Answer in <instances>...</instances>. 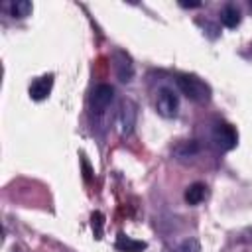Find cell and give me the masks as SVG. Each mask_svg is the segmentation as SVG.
<instances>
[{
	"instance_id": "cell-1",
	"label": "cell",
	"mask_w": 252,
	"mask_h": 252,
	"mask_svg": "<svg viewBox=\"0 0 252 252\" xmlns=\"http://www.w3.org/2000/svg\"><path fill=\"white\" fill-rule=\"evenodd\" d=\"M177 87L187 98H191L195 102H207L211 98V87L195 75H179Z\"/></svg>"
},
{
	"instance_id": "cell-2",
	"label": "cell",
	"mask_w": 252,
	"mask_h": 252,
	"mask_svg": "<svg viewBox=\"0 0 252 252\" xmlns=\"http://www.w3.org/2000/svg\"><path fill=\"white\" fill-rule=\"evenodd\" d=\"M213 142H215L217 148H220V150L226 152V150H232V148L236 146L238 134H236V130H234L230 124L219 122V124H215V128H213Z\"/></svg>"
},
{
	"instance_id": "cell-3",
	"label": "cell",
	"mask_w": 252,
	"mask_h": 252,
	"mask_svg": "<svg viewBox=\"0 0 252 252\" xmlns=\"http://www.w3.org/2000/svg\"><path fill=\"white\" fill-rule=\"evenodd\" d=\"M156 108L161 116L165 118H171L177 114V108H179V98L173 91L169 89H161L158 91V96H156Z\"/></svg>"
},
{
	"instance_id": "cell-4",
	"label": "cell",
	"mask_w": 252,
	"mask_h": 252,
	"mask_svg": "<svg viewBox=\"0 0 252 252\" xmlns=\"http://www.w3.org/2000/svg\"><path fill=\"white\" fill-rule=\"evenodd\" d=\"M112 96H114V89L110 85H106V83L96 85L93 94H91V108H93V112H96V114L104 112L106 106L112 102Z\"/></svg>"
},
{
	"instance_id": "cell-5",
	"label": "cell",
	"mask_w": 252,
	"mask_h": 252,
	"mask_svg": "<svg viewBox=\"0 0 252 252\" xmlns=\"http://www.w3.org/2000/svg\"><path fill=\"white\" fill-rule=\"evenodd\" d=\"M112 63H114V73H116V77L122 81V83H128V81H132V75H134V63H132V59H130V55L128 53H124V51H114V55H112Z\"/></svg>"
},
{
	"instance_id": "cell-6",
	"label": "cell",
	"mask_w": 252,
	"mask_h": 252,
	"mask_svg": "<svg viewBox=\"0 0 252 252\" xmlns=\"http://www.w3.org/2000/svg\"><path fill=\"white\" fill-rule=\"evenodd\" d=\"M51 87H53V75H43V77L35 79V81L30 85V96H32L33 100H43V98L49 96Z\"/></svg>"
},
{
	"instance_id": "cell-7",
	"label": "cell",
	"mask_w": 252,
	"mask_h": 252,
	"mask_svg": "<svg viewBox=\"0 0 252 252\" xmlns=\"http://www.w3.org/2000/svg\"><path fill=\"white\" fill-rule=\"evenodd\" d=\"M120 130L124 134H130L134 130V124H136V104L132 100H124L122 106H120Z\"/></svg>"
},
{
	"instance_id": "cell-8",
	"label": "cell",
	"mask_w": 252,
	"mask_h": 252,
	"mask_svg": "<svg viewBox=\"0 0 252 252\" xmlns=\"http://www.w3.org/2000/svg\"><path fill=\"white\" fill-rule=\"evenodd\" d=\"M205 195H207V185L205 183H201V181H195V183H191L187 189H185V201L189 203V205H199L203 199H205Z\"/></svg>"
},
{
	"instance_id": "cell-9",
	"label": "cell",
	"mask_w": 252,
	"mask_h": 252,
	"mask_svg": "<svg viewBox=\"0 0 252 252\" xmlns=\"http://www.w3.org/2000/svg\"><path fill=\"white\" fill-rule=\"evenodd\" d=\"M220 22L226 28H236L240 24V10L234 4H224L220 10Z\"/></svg>"
},
{
	"instance_id": "cell-10",
	"label": "cell",
	"mask_w": 252,
	"mask_h": 252,
	"mask_svg": "<svg viewBox=\"0 0 252 252\" xmlns=\"http://www.w3.org/2000/svg\"><path fill=\"white\" fill-rule=\"evenodd\" d=\"M120 252H142V250H146V242H142V240H134V238H130V236H124V234H120L118 238H116V244H114Z\"/></svg>"
},
{
	"instance_id": "cell-11",
	"label": "cell",
	"mask_w": 252,
	"mask_h": 252,
	"mask_svg": "<svg viewBox=\"0 0 252 252\" xmlns=\"http://www.w3.org/2000/svg\"><path fill=\"white\" fill-rule=\"evenodd\" d=\"M10 12H12L14 18H26V16L32 14V2H28V0H16V2H12Z\"/></svg>"
},
{
	"instance_id": "cell-12",
	"label": "cell",
	"mask_w": 252,
	"mask_h": 252,
	"mask_svg": "<svg viewBox=\"0 0 252 252\" xmlns=\"http://www.w3.org/2000/svg\"><path fill=\"white\" fill-rule=\"evenodd\" d=\"M197 150H199V146H197L195 142H183V144H179V146L175 148V154H177L179 158H191V156L197 154Z\"/></svg>"
},
{
	"instance_id": "cell-13",
	"label": "cell",
	"mask_w": 252,
	"mask_h": 252,
	"mask_svg": "<svg viewBox=\"0 0 252 252\" xmlns=\"http://www.w3.org/2000/svg\"><path fill=\"white\" fill-rule=\"evenodd\" d=\"M91 224H93V232L96 238H102V226H104V215L102 213H93L91 217Z\"/></svg>"
},
{
	"instance_id": "cell-14",
	"label": "cell",
	"mask_w": 252,
	"mask_h": 252,
	"mask_svg": "<svg viewBox=\"0 0 252 252\" xmlns=\"http://www.w3.org/2000/svg\"><path fill=\"white\" fill-rule=\"evenodd\" d=\"M199 250L201 248H199V242L195 238H189V240L181 242V246L177 248V252H199Z\"/></svg>"
},
{
	"instance_id": "cell-15",
	"label": "cell",
	"mask_w": 252,
	"mask_h": 252,
	"mask_svg": "<svg viewBox=\"0 0 252 252\" xmlns=\"http://www.w3.org/2000/svg\"><path fill=\"white\" fill-rule=\"evenodd\" d=\"M181 6L183 8H197V6H201V2H181Z\"/></svg>"
}]
</instances>
